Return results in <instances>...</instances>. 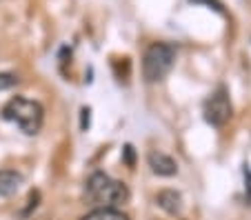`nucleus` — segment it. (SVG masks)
I'll use <instances>...</instances> for the list:
<instances>
[{"label":"nucleus","instance_id":"obj_9","mask_svg":"<svg viewBox=\"0 0 251 220\" xmlns=\"http://www.w3.org/2000/svg\"><path fill=\"white\" fill-rule=\"evenodd\" d=\"M18 85V78L14 73H7V72H0V91L11 89V87Z\"/></svg>","mask_w":251,"mask_h":220},{"label":"nucleus","instance_id":"obj_2","mask_svg":"<svg viewBox=\"0 0 251 220\" xmlns=\"http://www.w3.org/2000/svg\"><path fill=\"white\" fill-rule=\"evenodd\" d=\"M2 120L14 122L16 127H20V131H25L27 136H36L43 129L45 122V109L38 100H29L25 96H16L2 107L0 111Z\"/></svg>","mask_w":251,"mask_h":220},{"label":"nucleus","instance_id":"obj_1","mask_svg":"<svg viewBox=\"0 0 251 220\" xmlns=\"http://www.w3.org/2000/svg\"><path fill=\"white\" fill-rule=\"evenodd\" d=\"M85 198L96 209H118L129 200V189L120 180H114L102 171H96L85 185Z\"/></svg>","mask_w":251,"mask_h":220},{"label":"nucleus","instance_id":"obj_6","mask_svg":"<svg viewBox=\"0 0 251 220\" xmlns=\"http://www.w3.org/2000/svg\"><path fill=\"white\" fill-rule=\"evenodd\" d=\"M23 185V176L11 169H2L0 171V196H14Z\"/></svg>","mask_w":251,"mask_h":220},{"label":"nucleus","instance_id":"obj_8","mask_svg":"<svg viewBox=\"0 0 251 220\" xmlns=\"http://www.w3.org/2000/svg\"><path fill=\"white\" fill-rule=\"evenodd\" d=\"M82 220H129L120 209H94Z\"/></svg>","mask_w":251,"mask_h":220},{"label":"nucleus","instance_id":"obj_4","mask_svg":"<svg viewBox=\"0 0 251 220\" xmlns=\"http://www.w3.org/2000/svg\"><path fill=\"white\" fill-rule=\"evenodd\" d=\"M229 118H231V100H229L227 89L220 87L204 102V120L213 127H223Z\"/></svg>","mask_w":251,"mask_h":220},{"label":"nucleus","instance_id":"obj_10","mask_svg":"<svg viewBox=\"0 0 251 220\" xmlns=\"http://www.w3.org/2000/svg\"><path fill=\"white\" fill-rule=\"evenodd\" d=\"M194 2H207V5H209V7H213V9H218V11L223 9L218 0H194Z\"/></svg>","mask_w":251,"mask_h":220},{"label":"nucleus","instance_id":"obj_3","mask_svg":"<svg viewBox=\"0 0 251 220\" xmlns=\"http://www.w3.org/2000/svg\"><path fill=\"white\" fill-rule=\"evenodd\" d=\"M176 51L167 43H153L142 56V76L147 82H160L171 72Z\"/></svg>","mask_w":251,"mask_h":220},{"label":"nucleus","instance_id":"obj_5","mask_svg":"<svg viewBox=\"0 0 251 220\" xmlns=\"http://www.w3.org/2000/svg\"><path fill=\"white\" fill-rule=\"evenodd\" d=\"M149 167H151V171L158 173V176H174V173L178 171L176 160L160 151H153L151 156H149Z\"/></svg>","mask_w":251,"mask_h":220},{"label":"nucleus","instance_id":"obj_7","mask_svg":"<svg viewBox=\"0 0 251 220\" xmlns=\"http://www.w3.org/2000/svg\"><path fill=\"white\" fill-rule=\"evenodd\" d=\"M158 205L169 214H178L182 209V196L174 189H165V192L158 194Z\"/></svg>","mask_w":251,"mask_h":220},{"label":"nucleus","instance_id":"obj_11","mask_svg":"<svg viewBox=\"0 0 251 220\" xmlns=\"http://www.w3.org/2000/svg\"><path fill=\"white\" fill-rule=\"evenodd\" d=\"M247 198L251 200V173L247 176Z\"/></svg>","mask_w":251,"mask_h":220}]
</instances>
